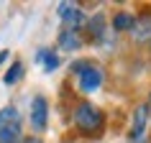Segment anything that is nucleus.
I'll return each mask as SVG.
<instances>
[{"label":"nucleus","mask_w":151,"mask_h":143,"mask_svg":"<svg viewBox=\"0 0 151 143\" xmlns=\"http://www.w3.org/2000/svg\"><path fill=\"white\" fill-rule=\"evenodd\" d=\"M72 123L85 138H100L105 133V112L90 100H80L72 110Z\"/></svg>","instance_id":"nucleus-1"},{"label":"nucleus","mask_w":151,"mask_h":143,"mask_svg":"<svg viewBox=\"0 0 151 143\" xmlns=\"http://www.w3.org/2000/svg\"><path fill=\"white\" fill-rule=\"evenodd\" d=\"M69 72L77 79V89L82 95H92V92H97L103 87V79H105L103 66L97 61H92V59H74L69 64Z\"/></svg>","instance_id":"nucleus-2"},{"label":"nucleus","mask_w":151,"mask_h":143,"mask_svg":"<svg viewBox=\"0 0 151 143\" xmlns=\"http://www.w3.org/2000/svg\"><path fill=\"white\" fill-rule=\"evenodd\" d=\"M23 138V118L16 105H5L0 110V143H21Z\"/></svg>","instance_id":"nucleus-3"},{"label":"nucleus","mask_w":151,"mask_h":143,"mask_svg":"<svg viewBox=\"0 0 151 143\" xmlns=\"http://www.w3.org/2000/svg\"><path fill=\"white\" fill-rule=\"evenodd\" d=\"M82 33H85V41H90V44H95V46H108V44H110V36H113L108 16H105V13L90 16Z\"/></svg>","instance_id":"nucleus-4"},{"label":"nucleus","mask_w":151,"mask_h":143,"mask_svg":"<svg viewBox=\"0 0 151 143\" xmlns=\"http://www.w3.org/2000/svg\"><path fill=\"white\" fill-rule=\"evenodd\" d=\"M56 16L62 21V28H77V31H82L85 23H87V16H85V10L77 3H59L56 5Z\"/></svg>","instance_id":"nucleus-5"},{"label":"nucleus","mask_w":151,"mask_h":143,"mask_svg":"<svg viewBox=\"0 0 151 143\" xmlns=\"http://www.w3.org/2000/svg\"><path fill=\"white\" fill-rule=\"evenodd\" d=\"M149 125H151V115L146 105H138L133 112V123L128 130V143H146L149 138Z\"/></svg>","instance_id":"nucleus-6"},{"label":"nucleus","mask_w":151,"mask_h":143,"mask_svg":"<svg viewBox=\"0 0 151 143\" xmlns=\"http://www.w3.org/2000/svg\"><path fill=\"white\" fill-rule=\"evenodd\" d=\"M28 120H31V128L36 130V133H44V130L49 128V100L44 95H33Z\"/></svg>","instance_id":"nucleus-7"},{"label":"nucleus","mask_w":151,"mask_h":143,"mask_svg":"<svg viewBox=\"0 0 151 143\" xmlns=\"http://www.w3.org/2000/svg\"><path fill=\"white\" fill-rule=\"evenodd\" d=\"M87 41H85V33L77 31V28H62L59 31V36H56V46H59V51H80L82 46H85Z\"/></svg>","instance_id":"nucleus-8"},{"label":"nucleus","mask_w":151,"mask_h":143,"mask_svg":"<svg viewBox=\"0 0 151 143\" xmlns=\"http://www.w3.org/2000/svg\"><path fill=\"white\" fill-rule=\"evenodd\" d=\"M131 36H133L136 41H149L151 39V13H141V16L133 18Z\"/></svg>","instance_id":"nucleus-9"},{"label":"nucleus","mask_w":151,"mask_h":143,"mask_svg":"<svg viewBox=\"0 0 151 143\" xmlns=\"http://www.w3.org/2000/svg\"><path fill=\"white\" fill-rule=\"evenodd\" d=\"M36 64H41L44 66V72H56L59 69V64H62V59H59V51H54V49H39L36 51Z\"/></svg>","instance_id":"nucleus-10"},{"label":"nucleus","mask_w":151,"mask_h":143,"mask_svg":"<svg viewBox=\"0 0 151 143\" xmlns=\"http://www.w3.org/2000/svg\"><path fill=\"white\" fill-rule=\"evenodd\" d=\"M133 13L131 10H118L115 16H113L110 21V31L113 33H131V28H133Z\"/></svg>","instance_id":"nucleus-11"},{"label":"nucleus","mask_w":151,"mask_h":143,"mask_svg":"<svg viewBox=\"0 0 151 143\" xmlns=\"http://www.w3.org/2000/svg\"><path fill=\"white\" fill-rule=\"evenodd\" d=\"M23 74H26V66H23V61H13L8 66V72H5V77H3V82L8 84V87H13V84H18V82L23 79Z\"/></svg>","instance_id":"nucleus-12"},{"label":"nucleus","mask_w":151,"mask_h":143,"mask_svg":"<svg viewBox=\"0 0 151 143\" xmlns=\"http://www.w3.org/2000/svg\"><path fill=\"white\" fill-rule=\"evenodd\" d=\"M21 143H44V141H41V135H23Z\"/></svg>","instance_id":"nucleus-13"},{"label":"nucleus","mask_w":151,"mask_h":143,"mask_svg":"<svg viewBox=\"0 0 151 143\" xmlns=\"http://www.w3.org/2000/svg\"><path fill=\"white\" fill-rule=\"evenodd\" d=\"M8 56H10V51H8V49H3V51H0V66L8 61Z\"/></svg>","instance_id":"nucleus-14"},{"label":"nucleus","mask_w":151,"mask_h":143,"mask_svg":"<svg viewBox=\"0 0 151 143\" xmlns=\"http://www.w3.org/2000/svg\"><path fill=\"white\" fill-rule=\"evenodd\" d=\"M146 107H149V115H151V89H149V100H146Z\"/></svg>","instance_id":"nucleus-15"},{"label":"nucleus","mask_w":151,"mask_h":143,"mask_svg":"<svg viewBox=\"0 0 151 143\" xmlns=\"http://www.w3.org/2000/svg\"><path fill=\"white\" fill-rule=\"evenodd\" d=\"M149 46H151V39H149Z\"/></svg>","instance_id":"nucleus-16"}]
</instances>
